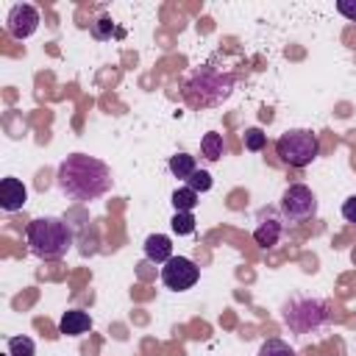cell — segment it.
<instances>
[{"mask_svg": "<svg viewBox=\"0 0 356 356\" xmlns=\"http://www.w3.org/2000/svg\"><path fill=\"white\" fill-rule=\"evenodd\" d=\"M8 356H33L36 345L31 337H8Z\"/></svg>", "mask_w": 356, "mask_h": 356, "instance_id": "e0dca14e", "label": "cell"}, {"mask_svg": "<svg viewBox=\"0 0 356 356\" xmlns=\"http://www.w3.org/2000/svg\"><path fill=\"white\" fill-rule=\"evenodd\" d=\"M111 33H114V22H111V17H97L95 22H92V36L95 39H111Z\"/></svg>", "mask_w": 356, "mask_h": 356, "instance_id": "44dd1931", "label": "cell"}, {"mask_svg": "<svg viewBox=\"0 0 356 356\" xmlns=\"http://www.w3.org/2000/svg\"><path fill=\"white\" fill-rule=\"evenodd\" d=\"M259 356H295V350L284 342V339H267V342H261V348H259Z\"/></svg>", "mask_w": 356, "mask_h": 356, "instance_id": "ac0fdd59", "label": "cell"}, {"mask_svg": "<svg viewBox=\"0 0 356 356\" xmlns=\"http://www.w3.org/2000/svg\"><path fill=\"white\" fill-rule=\"evenodd\" d=\"M56 184L72 200H97L111 189V170L95 156L70 153L58 164Z\"/></svg>", "mask_w": 356, "mask_h": 356, "instance_id": "6da1fadb", "label": "cell"}, {"mask_svg": "<svg viewBox=\"0 0 356 356\" xmlns=\"http://www.w3.org/2000/svg\"><path fill=\"white\" fill-rule=\"evenodd\" d=\"M145 256H147V261H153V264H167V261L172 259V242H170V236H164V234H150V236L145 239Z\"/></svg>", "mask_w": 356, "mask_h": 356, "instance_id": "7c38bea8", "label": "cell"}, {"mask_svg": "<svg viewBox=\"0 0 356 356\" xmlns=\"http://www.w3.org/2000/svg\"><path fill=\"white\" fill-rule=\"evenodd\" d=\"M170 172L175 175V178H181V181H186L197 167H195V156H189V153H175V156H170Z\"/></svg>", "mask_w": 356, "mask_h": 356, "instance_id": "5bb4252c", "label": "cell"}, {"mask_svg": "<svg viewBox=\"0 0 356 356\" xmlns=\"http://www.w3.org/2000/svg\"><path fill=\"white\" fill-rule=\"evenodd\" d=\"M172 206H175V211H192V209L197 206V192L189 189L186 184L178 186V189L172 192Z\"/></svg>", "mask_w": 356, "mask_h": 356, "instance_id": "9a60e30c", "label": "cell"}, {"mask_svg": "<svg viewBox=\"0 0 356 356\" xmlns=\"http://www.w3.org/2000/svg\"><path fill=\"white\" fill-rule=\"evenodd\" d=\"M337 11L350 22H356V0H337Z\"/></svg>", "mask_w": 356, "mask_h": 356, "instance_id": "7402d4cb", "label": "cell"}, {"mask_svg": "<svg viewBox=\"0 0 356 356\" xmlns=\"http://www.w3.org/2000/svg\"><path fill=\"white\" fill-rule=\"evenodd\" d=\"M264 145H267V134H264L261 128H248V131H245V147H248L250 153H259Z\"/></svg>", "mask_w": 356, "mask_h": 356, "instance_id": "d6986e66", "label": "cell"}, {"mask_svg": "<svg viewBox=\"0 0 356 356\" xmlns=\"http://www.w3.org/2000/svg\"><path fill=\"white\" fill-rule=\"evenodd\" d=\"M200 153H203V159H209V161H217V159L225 153V142H222V134H217V131H209V134H203V139H200Z\"/></svg>", "mask_w": 356, "mask_h": 356, "instance_id": "4fadbf2b", "label": "cell"}, {"mask_svg": "<svg viewBox=\"0 0 356 356\" xmlns=\"http://www.w3.org/2000/svg\"><path fill=\"white\" fill-rule=\"evenodd\" d=\"M200 278V267L186 259V256H172L164 267H161V281L167 289L172 292H184V289H192Z\"/></svg>", "mask_w": 356, "mask_h": 356, "instance_id": "52a82bcc", "label": "cell"}, {"mask_svg": "<svg viewBox=\"0 0 356 356\" xmlns=\"http://www.w3.org/2000/svg\"><path fill=\"white\" fill-rule=\"evenodd\" d=\"M231 92H234V72H222L211 64L197 67L184 83V97L192 106H217Z\"/></svg>", "mask_w": 356, "mask_h": 356, "instance_id": "3957f363", "label": "cell"}, {"mask_svg": "<svg viewBox=\"0 0 356 356\" xmlns=\"http://www.w3.org/2000/svg\"><path fill=\"white\" fill-rule=\"evenodd\" d=\"M186 186L195 189V192H209V189H211V172H206V170H195V172L186 178Z\"/></svg>", "mask_w": 356, "mask_h": 356, "instance_id": "ffe728a7", "label": "cell"}, {"mask_svg": "<svg viewBox=\"0 0 356 356\" xmlns=\"http://www.w3.org/2000/svg\"><path fill=\"white\" fill-rule=\"evenodd\" d=\"M170 225H172V231L178 236H186V234L195 231V214L192 211H175L172 220H170Z\"/></svg>", "mask_w": 356, "mask_h": 356, "instance_id": "2e32d148", "label": "cell"}, {"mask_svg": "<svg viewBox=\"0 0 356 356\" xmlns=\"http://www.w3.org/2000/svg\"><path fill=\"white\" fill-rule=\"evenodd\" d=\"M25 200H28V189H25V184H22L19 178L8 175V178L0 181V206H3L6 211H17V209H22Z\"/></svg>", "mask_w": 356, "mask_h": 356, "instance_id": "30bf717a", "label": "cell"}, {"mask_svg": "<svg viewBox=\"0 0 356 356\" xmlns=\"http://www.w3.org/2000/svg\"><path fill=\"white\" fill-rule=\"evenodd\" d=\"M36 28H39V11H36V6H31V3L11 6L8 17H6V31L14 39H28V36L36 33Z\"/></svg>", "mask_w": 356, "mask_h": 356, "instance_id": "ba28073f", "label": "cell"}, {"mask_svg": "<svg viewBox=\"0 0 356 356\" xmlns=\"http://www.w3.org/2000/svg\"><path fill=\"white\" fill-rule=\"evenodd\" d=\"M281 317L292 334H314L331 323V309L320 298L309 295H289L281 306Z\"/></svg>", "mask_w": 356, "mask_h": 356, "instance_id": "277c9868", "label": "cell"}, {"mask_svg": "<svg viewBox=\"0 0 356 356\" xmlns=\"http://www.w3.org/2000/svg\"><path fill=\"white\" fill-rule=\"evenodd\" d=\"M317 214V197L306 184H289L281 195V217L286 222H303Z\"/></svg>", "mask_w": 356, "mask_h": 356, "instance_id": "8992f818", "label": "cell"}, {"mask_svg": "<svg viewBox=\"0 0 356 356\" xmlns=\"http://www.w3.org/2000/svg\"><path fill=\"white\" fill-rule=\"evenodd\" d=\"M92 328V317L81 309H67L58 320V334L64 337H78V334H86Z\"/></svg>", "mask_w": 356, "mask_h": 356, "instance_id": "8fae6325", "label": "cell"}, {"mask_svg": "<svg viewBox=\"0 0 356 356\" xmlns=\"http://www.w3.org/2000/svg\"><path fill=\"white\" fill-rule=\"evenodd\" d=\"M342 217L356 225V195H350V197L342 203Z\"/></svg>", "mask_w": 356, "mask_h": 356, "instance_id": "603a6c76", "label": "cell"}, {"mask_svg": "<svg viewBox=\"0 0 356 356\" xmlns=\"http://www.w3.org/2000/svg\"><path fill=\"white\" fill-rule=\"evenodd\" d=\"M281 231H284V222H281V214L270 206L259 209L256 214V228H253V239L256 245L261 248H275L278 239H281Z\"/></svg>", "mask_w": 356, "mask_h": 356, "instance_id": "9c48e42d", "label": "cell"}, {"mask_svg": "<svg viewBox=\"0 0 356 356\" xmlns=\"http://www.w3.org/2000/svg\"><path fill=\"white\" fill-rule=\"evenodd\" d=\"M25 239L33 256L61 259L72 245V231L61 217H36L25 228Z\"/></svg>", "mask_w": 356, "mask_h": 356, "instance_id": "7a4b0ae2", "label": "cell"}, {"mask_svg": "<svg viewBox=\"0 0 356 356\" xmlns=\"http://www.w3.org/2000/svg\"><path fill=\"white\" fill-rule=\"evenodd\" d=\"M275 150H278V156H281L284 164H289V167H306V164H312L317 159L320 139L309 128H289V131H284L278 136Z\"/></svg>", "mask_w": 356, "mask_h": 356, "instance_id": "5b68a950", "label": "cell"}]
</instances>
